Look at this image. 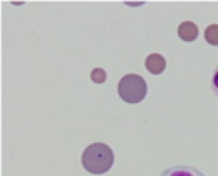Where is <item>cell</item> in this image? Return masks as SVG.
Instances as JSON below:
<instances>
[{
	"instance_id": "cell-7",
	"label": "cell",
	"mask_w": 218,
	"mask_h": 176,
	"mask_svg": "<svg viewBox=\"0 0 218 176\" xmlns=\"http://www.w3.org/2000/svg\"><path fill=\"white\" fill-rule=\"evenodd\" d=\"M91 80L95 84H103L107 79V73L102 68H95L91 73Z\"/></svg>"
},
{
	"instance_id": "cell-2",
	"label": "cell",
	"mask_w": 218,
	"mask_h": 176,
	"mask_svg": "<svg viewBox=\"0 0 218 176\" xmlns=\"http://www.w3.org/2000/svg\"><path fill=\"white\" fill-rule=\"evenodd\" d=\"M118 93L125 102L128 104H137L146 97L147 85L142 77L135 73H129L125 75L119 80Z\"/></svg>"
},
{
	"instance_id": "cell-3",
	"label": "cell",
	"mask_w": 218,
	"mask_h": 176,
	"mask_svg": "<svg viewBox=\"0 0 218 176\" xmlns=\"http://www.w3.org/2000/svg\"><path fill=\"white\" fill-rule=\"evenodd\" d=\"M159 176H205L196 168L187 165H175L166 169Z\"/></svg>"
},
{
	"instance_id": "cell-4",
	"label": "cell",
	"mask_w": 218,
	"mask_h": 176,
	"mask_svg": "<svg viewBox=\"0 0 218 176\" xmlns=\"http://www.w3.org/2000/svg\"><path fill=\"white\" fill-rule=\"evenodd\" d=\"M177 33L179 37L184 42L191 43L196 40L199 36V28L197 25L193 21H183L177 29Z\"/></svg>"
},
{
	"instance_id": "cell-1",
	"label": "cell",
	"mask_w": 218,
	"mask_h": 176,
	"mask_svg": "<svg viewBox=\"0 0 218 176\" xmlns=\"http://www.w3.org/2000/svg\"><path fill=\"white\" fill-rule=\"evenodd\" d=\"M82 164L93 175H102L108 171L114 162L112 148L105 143L95 142L88 145L82 154Z\"/></svg>"
},
{
	"instance_id": "cell-5",
	"label": "cell",
	"mask_w": 218,
	"mask_h": 176,
	"mask_svg": "<svg viewBox=\"0 0 218 176\" xmlns=\"http://www.w3.org/2000/svg\"><path fill=\"white\" fill-rule=\"evenodd\" d=\"M146 70L153 75H159L164 72L166 67V61L163 55L158 53L149 54L145 61Z\"/></svg>"
},
{
	"instance_id": "cell-8",
	"label": "cell",
	"mask_w": 218,
	"mask_h": 176,
	"mask_svg": "<svg viewBox=\"0 0 218 176\" xmlns=\"http://www.w3.org/2000/svg\"><path fill=\"white\" fill-rule=\"evenodd\" d=\"M211 88L218 98V67L214 70L211 77Z\"/></svg>"
},
{
	"instance_id": "cell-6",
	"label": "cell",
	"mask_w": 218,
	"mask_h": 176,
	"mask_svg": "<svg viewBox=\"0 0 218 176\" xmlns=\"http://www.w3.org/2000/svg\"><path fill=\"white\" fill-rule=\"evenodd\" d=\"M205 41L213 46H218V24H211L204 30Z\"/></svg>"
}]
</instances>
